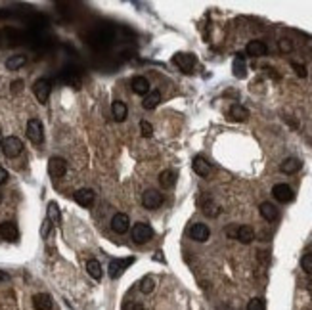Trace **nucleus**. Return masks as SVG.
<instances>
[{
  "label": "nucleus",
  "instance_id": "obj_1",
  "mask_svg": "<svg viewBox=\"0 0 312 310\" xmlns=\"http://www.w3.org/2000/svg\"><path fill=\"white\" fill-rule=\"evenodd\" d=\"M0 151H2L6 157L14 159V157H18L23 151V142L18 138V136H6V138H2Z\"/></svg>",
  "mask_w": 312,
  "mask_h": 310
},
{
  "label": "nucleus",
  "instance_id": "obj_2",
  "mask_svg": "<svg viewBox=\"0 0 312 310\" xmlns=\"http://www.w3.org/2000/svg\"><path fill=\"white\" fill-rule=\"evenodd\" d=\"M27 138L31 140L35 146H41L44 142V129L39 119H29L27 123Z\"/></svg>",
  "mask_w": 312,
  "mask_h": 310
},
{
  "label": "nucleus",
  "instance_id": "obj_3",
  "mask_svg": "<svg viewBox=\"0 0 312 310\" xmlns=\"http://www.w3.org/2000/svg\"><path fill=\"white\" fill-rule=\"evenodd\" d=\"M151 237H153V230H151L150 224H146V222H138V224L132 226V241L134 243H146V241H150Z\"/></svg>",
  "mask_w": 312,
  "mask_h": 310
},
{
  "label": "nucleus",
  "instance_id": "obj_4",
  "mask_svg": "<svg viewBox=\"0 0 312 310\" xmlns=\"http://www.w3.org/2000/svg\"><path fill=\"white\" fill-rule=\"evenodd\" d=\"M33 92H35V96L41 104H48V98H50V92H52V83L43 77L33 85Z\"/></svg>",
  "mask_w": 312,
  "mask_h": 310
},
{
  "label": "nucleus",
  "instance_id": "obj_5",
  "mask_svg": "<svg viewBox=\"0 0 312 310\" xmlns=\"http://www.w3.org/2000/svg\"><path fill=\"white\" fill-rule=\"evenodd\" d=\"M172 62H174V65H178L180 71H184V73H192L195 67V56L188 52H178V54H174Z\"/></svg>",
  "mask_w": 312,
  "mask_h": 310
},
{
  "label": "nucleus",
  "instance_id": "obj_6",
  "mask_svg": "<svg viewBox=\"0 0 312 310\" xmlns=\"http://www.w3.org/2000/svg\"><path fill=\"white\" fill-rule=\"evenodd\" d=\"M134 262V257H129V258H113L111 262H109V278H119L127 268L130 266Z\"/></svg>",
  "mask_w": 312,
  "mask_h": 310
},
{
  "label": "nucleus",
  "instance_id": "obj_7",
  "mask_svg": "<svg viewBox=\"0 0 312 310\" xmlns=\"http://www.w3.org/2000/svg\"><path fill=\"white\" fill-rule=\"evenodd\" d=\"M65 172H67V161L64 157H52V159L48 161V174L54 180L62 178Z\"/></svg>",
  "mask_w": 312,
  "mask_h": 310
},
{
  "label": "nucleus",
  "instance_id": "obj_8",
  "mask_svg": "<svg viewBox=\"0 0 312 310\" xmlns=\"http://www.w3.org/2000/svg\"><path fill=\"white\" fill-rule=\"evenodd\" d=\"M163 203V193H159L157 190H146L142 193V205L146 209H157Z\"/></svg>",
  "mask_w": 312,
  "mask_h": 310
},
{
  "label": "nucleus",
  "instance_id": "obj_9",
  "mask_svg": "<svg viewBox=\"0 0 312 310\" xmlns=\"http://www.w3.org/2000/svg\"><path fill=\"white\" fill-rule=\"evenodd\" d=\"M190 237H192L194 241H197V243H205V241L211 237V230H209L207 224L195 222V224H192V228H190Z\"/></svg>",
  "mask_w": 312,
  "mask_h": 310
},
{
  "label": "nucleus",
  "instance_id": "obj_10",
  "mask_svg": "<svg viewBox=\"0 0 312 310\" xmlns=\"http://www.w3.org/2000/svg\"><path fill=\"white\" fill-rule=\"evenodd\" d=\"M129 228H130V220L127 214L125 213L113 214V218H111V230H113L115 234H127Z\"/></svg>",
  "mask_w": 312,
  "mask_h": 310
},
{
  "label": "nucleus",
  "instance_id": "obj_11",
  "mask_svg": "<svg viewBox=\"0 0 312 310\" xmlns=\"http://www.w3.org/2000/svg\"><path fill=\"white\" fill-rule=\"evenodd\" d=\"M0 235H2L4 241H12V243H14V241H18V237H20V230H18L16 222L6 220V222L0 224Z\"/></svg>",
  "mask_w": 312,
  "mask_h": 310
},
{
  "label": "nucleus",
  "instance_id": "obj_12",
  "mask_svg": "<svg viewBox=\"0 0 312 310\" xmlns=\"http://www.w3.org/2000/svg\"><path fill=\"white\" fill-rule=\"evenodd\" d=\"M272 195L276 197V201L280 203H289L293 201V190H291L287 184H276L272 188Z\"/></svg>",
  "mask_w": 312,
  "mask_h": 310
},
{
  "label": "nucleus",
  "instance_id": "obj_13",
  "mask_svg": "<svg viewBox=\"0 0 312 310\" xmlns=\"http://www.w3.org/2000/svg\"><path fill=\"white\" fill-rule=\"evenodd\" d=\"M73 197H75V201L81 207H92L94 199H96V193H94V190H90V188H81V190H77Z\"/></svg>",
  "mask_w": 312,
  "mask_h": 310
},
{
  "label": "nucleus",
  "instance_id": "obj_14",
  "mask_svg": "<svg viewBox=\"0 0 312 310\" xmlns=\"http://www.w3.org/2000/svg\"><path fill=\"white\" fill-rule=\"evenodd\" d=\"M130 88H132L134 94L146 96V94L150 92V81H148L146 77H134V79L130 81Z\"/></svg>",
  "mask_w": 312,
  "mask_h": 310
},
{
  "label": "nucleus",
  "instance_id": "obj_15",
  "mask_svg": "<svg viewBox=\"0 0 312 310\" xmlns=\"http://www.w3.org/2000/svg\"><path fill=\"white\" fill-rule=\"evenodd\" d=\"M245 52L251 58H262V56H266V52H268V46L262 43V41H251L245 46Z\"/></svg>",
  "mask_w": 312,
  "mask_h": 310
},
{
  "label": "nucleus",
  "instance_id": "obj_16",
  "mask_svg": "<svg viewBox=\"0 0 312 310\" xmlns=\"http://www.w3.org/2000/svg\"><path fill=\"white\" fill-rule=\"evenodd\" d=\"M192 169H194V172L199 174V176H209L213 167H211V163L205 159V157L197 155V157H194V161H192Z\"/></svg>",
  "mask_w": 312,
  "mask_h": 310
},
{
  "label": "nucleus",
  "instance_id": "obj_17",
  "mask_svg": "<svg viewBox=\"0 0 312 310\" xmlns=\"http://www.w3.org/2000/svg\"><path fill=\"white\" fill-rule=\"evenodd\" d=\"M52 297L48 293H37L33 297V306L35 310H52Z\"/></svg>",
  "mask_w": 312,
  "mask_h": 310
},
{
  "label": "nucleus",
  "instance_id": "obj_18",
  "mask_svg": "<svg viewBox=\"0 0 312 310\" xmlns=\"http://www.w3.org/2000/svg\"><path fill=\"white\" fill-rule=\"evenodd\" d=\"M111 115H113V119H115L117 123H123V121L127 119V115H129V109H127V106H125L121 100H115V102L111 104Z\"/></svg>",
  "mask_w": 312,
  "mask_h": 310
},
{
  "label": "nucleus",
  "instance_id": "obj_19",
  "mask_svg": "<svg viewBox=\"0 0 312 310\" xmlns=\"http://www.w3.org/2000/svg\"><path fill=\"white\" fill-rule=\"evenodd\" d=\"M236 239L237 241H241V243H245V245H249V243L255 239V232H253V228H251V226H237Z\"/></svg>",
  "mask_w": 312,
  "mask_h": 310
},
{
  "label": "nucleus",
  "instance_id": "obj_20",
  "mask_svg": "<svg viewBox=\"0 0 312 310\" xmlns=\"http://www.w3.org/2000/svg\"><path fill=\"white\" fill-rule=\"evenodd\" d=\"M258 211H260V216H262L264 220H268V222H274V220L278 218V209H276L272 203H268V201L260 203Z\"/></svg>",
  "mask_w": 312,
  "mask_h": 310
},
{
  "label": "nucleus",
  "instance_id": "obj_21",
  "mask_svg": "<svg viewBox=\"0 0 312 310\" xmlns=\"http://www.w3.org/2000/svg\"><path fill=\"white\" fill-rule=\"evenodd\" d=\"M302 163L297 157H287V159L283 161L280 165V171L285 172V174H295L297 171H301Z\"/></svg>",
  "mask_w": 312,
  "mask_h": 310
},
{
  "label": "nucleus",
  "instance_id": "obj_22",
  "mask_svg": "<svg viewBox=\"0 0 312 310\" xmlns=\"http://www.w3.org/2000/svg\"><path fill=\"white\" fill-rule=\"evenodd\" d=\"M159 102H161V92H159V90H150V92L144 96L142 106H144V109H155V107L159 106Z\"/></svg>",
  "mask_w": 312,
  "mask_h": 310
},
{
  "label": "nucleus",
  "instance_id": "obj_23",
  "mask_svg": "<svg viewBox=\"0 0 312 310\" xmlns=\"http://www.w3.org/2000/svg\"><path fill=\"white\" fill-rule=\"evenodd\" d=\"M232 69H234V77H236V79H245V77H247L245 58H243V56H236V58H234V65H232Z\"/></svg>",
  "mask_w": 312,
  "mask_h": 310
},
{
  "label": "nucleus",
  "instance_id": "obj_24",
  "mask_svg": "<svg viewBox=\"0 0 312 310\" xmlns=\"http://www.w3.org/2000/svg\"><path fill=\"white\" fill-rule=\"evenodd\" d=\"M159 184H161L165 190L172 188L176 184V172L171 171V169H165V171L159 172Z\"/></svg>",
  "mask_w": 312,
  "mask_h": 310
},
{
  "label": "nucleus",
  "instance_id": "obj_25",
  "mask_svg": "<svg viewBox=\"0 0 312 310\" xmlns=\"http://www.w3.org/2000/svg\"><path fill=\"white\" fill-rule=\"evenodd\" d=\"M230 119H232V121H237V123H243V121L249 119V111L243 106L234 104V106L230 107Z\"/></svg>",
  "mask_w": 312,
  "mask_h": 310
},
{
  "label": "nucleus",
  "instance_id": "obj_26",
  "mask_svg": "<svg viewBox=\"0 0 312 310\" xmlns=\"http://www.w3.org/2000/svg\"><path fill=\"white\" fill-rule=\"evenodd\" d=\"M27 64V58L23 56V54H18V56H10L8 60H6V69L8 71H18L20 67Z\"/></svg>",
  "mask_w": 312,
  "mask_h": 310
},
{
  "label": "nucleus",
  "instance_id": "obj_27",
  "mask_svg": "<svg viewBox=\"0 0 312 310\" xmlns=\"http://www.w3.org/2000/svg\"><path fill=\"white\" fill-rule=\"evenodd\" d=\"M86 272H88L94 279H102V276H104L102 264H100L98 260H94V258H90V260L86 262Z\"/></svg>",
  "mask_w": 312,
  "mask_h": 310
},
{
  "label": "nucleus",
  "instance_id": "obj_28",
  "mask_svg": "<svg viewBox=\"0 0 312 310\" xmlns=\"http://www.w3.org/2000/svg\"><path fill=\"white\" fill-rule=\"evenodd\" d=\"M48 222L50 224H60L62 222V214H60V209H58V205L54 201L48 203Z\"/></svg>",
  "mask_w": 312,
  "mask_h": 310
},
{
  "label": "nucleus",
  "instance_id": "obj_29",
  "mask_svg": "<svg viewBox=\"0 0 312 310\" xmlns=\"http://www.w3.org/2000/svg\"><path fill=\"white\" fill-rule=\"evenodd\" d=\"M201 207H203V213L207 214V216H216V214H218V207H216L215 201H213L211 197H207L203 203H201Z\"/></svg>",
  "mask_w": 312,
  "mask_h": 310
},
{
  "label": "nucleus",
  "instance_id": "obj_30",
  "mask_svg": "<svg viewBox=\"0 0 312 310\" xmlns=\"http://www.w3.org/2000/svg\"><path fill=\"white\" fill-rule=\"evenodd\" d=\"M153 287H155V279L151 278V276H144V278L140 279V291L142 293H151Z\"/></svg>",
  "mask_w": 312,
  "mask_h": 310
},
{
  "label": "nucleus",
  "instance_id": "obj_31",
  "mask_svg": "<svg viewBox=\"0 0 312 310\" xmlns=\"http://www.w3.org/2000/svg\"><path fill=\"white\" fill-rule=\"evenodd\" d=\"M247 310H266V302H264V299H260V297H255V299L249 300Z\"/></svg>",
  "mask_w": 312,
  "mask_h": 310
},
{
  "label": "nucleus",
  "instance_id": "obj_32",
  "mask_svg": "<svg viewBox=\"0 0 312 310\" xmlns=\"http://www.w3.org/2000/svg\"><path fill=\"white\" fill-rule=\"evenodd\" d=\"M301 268L306 274H312V253H304L301 258Z\"/></svg>",
  "mask_w": 312,
  "mask_h": 310
},
{
  "label": "nucleus",
  "instance_id": "obj_33",
  "mask_svg": "<svg viewBox=\"0 0 312 310\" xmlns=\"http://www.w3.org/2000/svg\"><path fill=\"white\" fill-rule=\"evenodd\" d=\"M140 130H142V136H146V138H151V136H153V127H151L148 121H142Z\"/></svg>",
  "mask_w": 312,
  "mask_h": 310
},
{
  "label": "nucleus",
  "instance_id": "obj_34",
  "mask_svg": "<svg viewBox=\"0 0 312 310\" xmlns=\"http://www.w3.org/2000/svg\"><path fill=\"white\" fill-rule=\"evenodd\" d=\"M291 67L295 69V73L299 77H306V67H304V65L297 64V62H291Z\"/></svg>",
  "mask_w": 312,
  "mask_h": 310
},
{
  "label": "nucleus",
  "instance_id": "obj_35",
  "mask_svg": "<svg viewBox=\"0 0 312 310\" xmlns=\"http://www.w3.org/2000/svg\"><path fill=\"white\" fill-rule=\"evenodd\" d=\"M6 182H8V171L0 165V184H6Z\"/></svg>",
  "mask_w": 312,
  "mask_h": 310
},
{
  "label": "nucleus",
  "instance_id": "obj_36",
  "mask_svg": "<svg viewBox=\"0 0 312 310\" xmlns=\"http://www.w3.org/2000/svg\"><path fill=\"white\" fill-rule=\"evenodd\" d=\"M280 48L283 50V52H289V50H291V44L287 43V41H281V43H280Z\"/></svg>",
  "mask_w": 312,
  "mask_h": 310
},
{
  "label": "nucleus",
  "instance_id": "obj_37",
  "mask_svg": "<svg viewBox=\"0 0 312 310\" xmlns=\"http://www.w3.org/2000/svg\"><path fill=\"white\" fill-rule=\"evenodd\" d=\"M50 222H48V220H46V222H44V226H43V237H46V235H48V230H50Z\"/></svg>",
  "mask_w": 312,
  "mask_h": 310
},
{
  "label": "nucleus",
  "instance_id": "obj_38",
  "mask_svg": "<svg viewBox=\"0 0 312 310\" xmlns=\"http://www.w3.org/2000/svg\"><path fill=\"white\" fill-rule=\"evenodd\" d=\"M22 85H23L22 81H16V83H14V85H12V86H14V88H12V90H14V92H18V90H22Z\"/></svg>",
  "mask_w": 312,
  "mask_h": 310
},
{
  "label": "nucleus",
  "instance_id": "obj_39",
  "mask_svg": "<svg viewBox=\"0 0 312 310\" xmlns=\"http://www.w3.org/2000/svg\"><path fill=\"white\" fill-rule=\"evenodd\" d=\"M8 279H10V276H8L6 272H2V270H0V281H8Z\"/></svg>",
  "mask_w": 312,
  "mask_h": 310
},
{
  "label": "nucleus",
  "instance_id": "obj_40",
  "mask_svg": "<svg viewBox=\"0 0 312 310\" xmlns=\"http://www.w3.org/2000/svg\"><path fill=\"white\" fill-rule=\"evenodd\" d=\"M306 289H308V293H310V297H312V281H308V285H306Z\"/></svg>",
  "mask_w": 312,
  "mask_h": 310
},
{
  "label": "nucleus",
  "instance_id": "obj_41",
  "mask_svg": "<svg viewBox=\"0 0 312 310\" xmlns=\"http://www.w3.org/2000/svg\"><path fill=\"white\" fill-rule=\"evenodd\" d=\"M0 201H2V192H0Z\"/></svg>",
  "mask_w": 312,
  "mask_h": 310
},
{
  "label": "nucleus",
  "instance_id": "obj_42",
  "mask_svg": "<svg viewBox=\"0 0 312 310\" xmlns=\"http://www.w3.org/2000/svg\"><path fill=\"white\" fill-rule=\"evenodd\" d=\"M0 146H2V140H0Z\"/></svg>",
  "mask_w": 312,
  "mask_h": 310
}]
</instances>
